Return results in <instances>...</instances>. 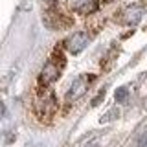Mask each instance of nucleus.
<instances>
[{"label":"nucleus","mask_w":147,"mask_h":147,"mask_svg":"<svg viewBox=\"0 0 147 147\" xmlns=\"http://www.w3.org/2000/svg\"><path fill=\"white\" fill-rule=\"evenodd\" d=\"M63 64H64V59H63V55H57V53H55L53 57H52L48 63L44 64V68H42V74H40V83H42L44 86L52 85V83H53L55 79H57L59 76H61Z\"/></svg>","instance_id":"obj_1"},{"label":"nucleus","mask_w":147,"mask_h":147,"mask_svg":"<svg viewBox=\"0 0 147 147\" xmlns=\"http://www.w3.org/2000/svg\"><path fill=\"white\" fill-rule=\"evenodd\" d=\"M55 109H57V103H55V98L52 92H46V90L39 92V96L35 99V110L40 116V119L50 118L55 112Z\"/></svg>","instance_id":"obj_2"},{"label":"nucleus","mask_w":147,"mask_h":147,"mask_svg":"<svg viewBox=\"0 0 147 147\" xmlns=\"http://www.w3.org/2000/svg\"><path fill=\"white\" fill-rule=\"evenodd\" d=\"M92 79H94V76H79L74 81V85L70 86V90H68V94H66V99L76 101V99H79L81 96H85V92L88 90V85H90Z\"/></svg>","instance_id":"obj_3"},{"label":"nucleus","mask_w":147,"mask_h":147,"mask_svg":"<svg viewBox=\"0 0 147 147\" xmlns=\"http://www.w3.org/2000/svg\"><path fill=\"white\" fill-rule=\"evenodd\" d=\"M88 40H90V37H88L86 31H77V33H74L70 39L66 40V48H68L70 53H79L86 48Z\"/></svg>","instance_id":"obj_4"},{"label":"nucleus","mask_w":147,"mask_h":147,"mask_svg":"<svg viewBox=\"0 0 147 147\" xmlns=\"http://www.w3.org/2000/svg\"><path fill=\"white\" fill-rule=\"evenodd\" d=\"M142 15H144V9L140 6H131V7H127L125 13L121 15V20L125 22V24H138Z\"/></svg>","instance_id":"obj_5"},{"label":"nucleus","mask_w":147,"mask_h":147,"mask_svg":"<svg viewBox=\"0 0 147 147\" xmlns=\"http://www.w3.org/2000/svg\"><path fill=\"white\" fill-rule=\"evenodd\" d=\"M127 94H129V92H127L125 86H119V88L116 90V101H119V103H121V101H125L127 99Z\"/></svg>","instance_id":"obj_6"},{"label":"nucleus","mask_w":147,"mask_h":147,"mask_svg":"<svg viewBox=\"0 0 147 147\" xmlns=\"http://www.w3.org/2000/svg\"><path fill=\"white\" fill-rule=\"evenodd\" d=\"M136 147H147V132H145V134H142V136H140V140H138Z\"/></svg>","instance_id":"obj_7"},{"label":"nucleus","mask_w":147,"mask_h":147,"mask_svg":"<svg viewBox=\"0 0 147 147\" xmlns=\"http://www.w3.org/2000/svg\"><path fill=\"white\" fill-rule=\"evenodd\" d=\"M103 96H105V92H103V90H101V92H99V94H98V98H96L94 101H92V105H98V103H99V101H101V98H103Z\"/></svg>","instance_id":"obj_8"},{"label":"nucleus","mask_w":147,"mask_h":147,"mask_svg":"<svg viewBox=\"0 0 147 147\" xmlns=\"http://www.w3.org/2000/svg\"><path fill=\"white\" fill-rule=\"evenodd\" d=\"M105 2H110V0H105Z\"/></svg>","instance_id":"obj_9"}]
</instances>
